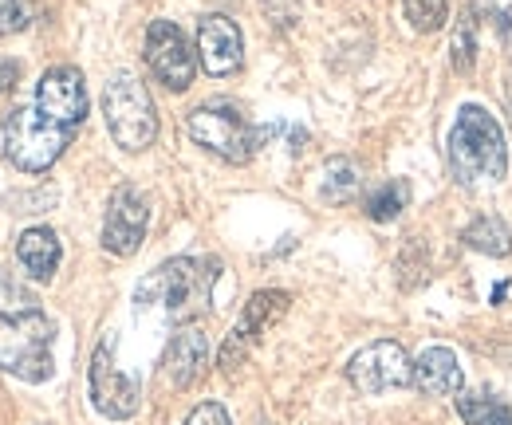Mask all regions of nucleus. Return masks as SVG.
Wrapping results in <instances>:
<instances>
[{
    "instance_id": "b1692460",
    "label": "nucleus",
    "mask_w": 512,
    "mask_h": 425,
    "mask_svg": "<svg viewBox=\"0 0 512 425\" xmlns=\"http://www.w3.org/2000/svg\"><path fill=\"white\" fill-rule=\"evenodd\" d=\"M186 425H233V422H229V410L221 402H201V406L190 410Z\"/></svg>"
},
{
    "instance_id": "1a4fd4ad",
    "label": "nucleus",
    "mask_w": 512,
    "mask_h": 425,
    "mask_svg": "<svg viewBox=\"0 0 512 425\" xmlns=\"http://www.w3.org/2000/svg\"><path fill=\"white\" fill-rule=\"evenodd\" d=\"M347 378H351V386H355L359 394L379 398L386 390L414 386V363H410V355H406L402 343H394V339H375V343H367L363 351L351 355Z\"/></svg>"
},
{
    "instance_id": "aec40b11",
    "label": "nucleus",
    "mask_w": 512,
    "mask_h": 425,
    "mask_svg": "<svg viewBox=\"0 0 512 425\" xmlns=\"http://www.w3.org/2000/svg\"><path fill=\"white\" fill-rule=\"evenodd\" d=\"M363 189V174L351 158H335L327 162V174H323V201H335V205H351Z\"/></svg>"
},
{
    "instance_id": "dca6fc26",
    "label": "nucleus",
    "mask_w": 512,
    "mask_h": 425,
    "mask_svg": "<svg viewBox=\"0 0 512 425\" xmlns=\"http://www.w3.org/2000/svg\"><path fill=\"white\" fill-rule=\"evenodd\" d=\"M16 260L24 264V272L32 276V280H52L56 276V268H60V260H64V244L60 237L48 229V225H32V229H24L20 233V241H16Z\"/></svg>"
},
{
    "instance_id": "6ab92c4d",
    "label": "nucleus",
    "mask_w": 512,
    "mask_h": 425,
    "mask_svg": "<svg viewBox=\"0 0 512 425\" xmlns=\"http://www.w3.org/2000/svg\"><path fill=\"white\" fill-rule=\"evenodd\" d=\"M449 63H453L457 75H473V67H477V12L473 8H461L457 24H453Z\"/></svg>"
},
{
    "instance_id": "20e7f679",
    "label": "nucleus",
    "mask_w": 512,
    "mask_h": 425,
    "mask_svg": "<svg viewBox=\"0 0 512 425\" xmlns=\"http://www.w3.org/2000/svg\"><path fill=\"white\" fill-rule=\"evenodd\" d=\"M71 138H75V130L40 115L36 107H12L4 115V158L24 174L52 170L64 158Z\"/></svg>"
},
{
    "instance_id": "4468645a",
    "label": "nucleus",
    "mask_w": 512,
    "mask_h": 425,
    "mask_svg": "<svg viewBox=\"0 0 512 425\" xmlns=\"http://www.w3.org/2000/svg\"><path fill=\"white\" fill-rule=\"evenodd\" d=\"M205 366H209V339H205L201 319L197 323H178V331L170 335L166 355H162V370H166L170 386L190 390L193 382L205 374Z\"/></svg>"
},
{
    "instance_id": "9d476101",
    "label": "nucleus",
    "mask_w": 512,
    "mask_h": 425,
    "mask_svg": "<svg viewBox=\"0 0 512 425\" xmlns=\"http://www.w3.org/2000/svg\"><path fill=\"white\" fill-rule=\"evenodd\" d=\"M91 406L111 422H127L142 406V386H138V378H130L127 370H119L111 335L91 355Z\"/></svg>"
},
{
    "instance_id": "f8f14e48",
    "label": "nucleus",
    "mask_w": 512,
    "mask_h": 425,
    "mask_svg": "<svg viewBox=\"0 0 512 425\" xmlns=\"http://www.w3.org/2000/svg\"><path fill=\"white\" fill-rule=\"evenodd\" d=\"M36 111L60 122L67 130H75L87 119V83L75 67H52L40 75L36 83Z\"/></svg>"
},
{
    "instance_id": "7ed1b4c3",
    "label": "nucleus",
    "mask_w": 512,
    "mask_h": 425,
    "mask_svg": "<svg viewBox=\"0 0 512 425\" xmlns=\"http://www.w3.org/2000/svg\"><path fill=\"white\" fill-rule=\"evenodd\" d=\"M449 174L453 182L465 189L477 185H497L509 174V146H505V130L485 107L465 103L457 111V122L449 130Z\"/></svg>"
},
{
    "instance_id": "f03ea898",
    "label": "nucleus",
    "mask_w": 512,
    "mask_h": 425,
    "mask_svg": "<svg viewBox=\"0 0 512 425\" xmlns=\"http://www.w3.org/2000/svg\"><path fill=\"white\" fill-rule=\"evenodd\" d=\"M221 276L217 256H174L158 264L134 292L138 311L162 307L174 323H197L213 304V284Z\"/></svg>"
},
{
    "instance_id": "9b49d317",
    "label": "nucleus",
    "mask_w": 512,
    "mask_h": 425,
    "mask_svg": "<svg viewBox=\"0 0 512 425\" xmlns=\"http://www.w3.org/2000/svg\"><path fill=\"white\" fill-rule=\"evenodd\" d=\"M146 225H150V201L138 185H119L107 201V217H103V248L111 256H134L146 241Z\"/></svg>"
},
{
    "instance_id": "5701e85b",
    "label": "nucleus",
    "mask_w": 512,
    "mask_h": 425,
    "mask_svg": "<svg viewBox=\"0 0 512 425\" xmlns=\"http://www.w3.org/2000/svg\"><path fill=\"white\" fill-rule=\"evenodd\" d=\"M481 4V12H485V20L497 28V36H501V44L512 52V0H477Z\"/></svg>"
},
{
    "instance_id": "bb28decb",
    "label": "nucleus",
    "mask_w": 512,
    "mask_h": 425,
    "mask_svg": "<svg viewBox=\"0 0 512 425\" xmlns=\"http://www.w3.org/2000/svg\"><path fill=\"white\" fill-rule=\"evenodd\" d=\"M509 107H512V83H509Z\"/></svg>"
},
{
    "instance_id": "a878e982",
    "label": "nucleus",
    "mask_w": 512,
    "mask_h": 425,
    "mask_svg": "<svg viewBox=\"0 0 512 425\" xmlns=\"http://www.w3.org/2000/svg\"><path fill=\"white\" fill-rule=\"evenodd\" d=\"M16 79H20V63L4 60L0 63V91H8V87H16Z\"/></svg>"
},
{
    "instance_id": "f3484780",
    "label": "nucleus",
    "mask_w": 512,
    "mask_h": 425,
    "mask_svg": "<svg viewBox=\"0 0 512 425\" xmlns=\"http://www.w3.org/2000/svg\"><path fill=\"white\" fill-rule=\"evenodd\" d=\"M461 241L469 244L473 252H481V256H509L512 252V229L501 221V217H493V213H485V217H477V221H469L465 229H461Z\"/></svg>"
},
{
    "instance_id": "4be33fe9",
    "label": "nucleus",
    "mask_w": 512,
    "mask_h": 425,
    "mask_svg": "<svg viewBox=\"0 0 512 425\" xmlns=\"http://www.w3.org/2000/svg\"><path fill=\"white\" fill-rule=\"evenodd\" d=\"M402 8H406L410 28L422 32V36L446 28V20H449V0H402Z\"/></svg>"
},
{
    "instance_id": "0eeeda50",
    "label": "nucleus",
    "mask_w": 512,
    "mask_h": 425,
    "mask_svg": "<svg viewBox=\"0 0 512 425\" xmlns=\"http://www.w3.org/2000/svg\"><path fill=\"white\" fill-rule=\"evenodd\" d=\"M288 307H292V296H288V292H280V288L253 292V296H249V304H245V311H241V319L233 323L229 339L221 343L217 366H221L225 374H237V366H245V359L253 355V347L260 343V335H264L272 323H280V319L288 315Z\"/></svg>"
},
{
    "instance_id": "6e6552de",
    "label": "nucleus",
    "mask_w": 512,
    "mask_h": 425,
    "mask_svg": "<svg viewBox=\"0 0 512 425\" xmlns=\"http://www.w3.org/2000/svg\"><path fill=\"white\" fill-rule=\"evenodd\" d=\"M142 56H146L150 75H154L166 91H178V95L190 91L193 75H197V52L190 48L186 32H182L174 20H150Z\"/></svg>"
},
{
    "instance_id": "a211bd4d",
    "label": "nucleus",
    "mask_w": 512,
    "mask_h": 425,
    "mask_svg": "<svg viewBox=\"0 0 512 425\" xmlns=\"http://www.w3.org/2000/svg\"><path fill=\"white\" fill-rule=\"evenodd\" d=\"M457 414L469 425H512L509 402L489 394V390H461L457 394Z\"/></svg>"
},
{
    "instance_id": "2eb2a0df",
    "label": "nucleus",
    "mask_w": 512,
    "mask_h": 425,
    "mask_svg": "<svg viewBox=\"0 0 512 425\" xmlns=\"http://www.w3.org/2000/svg\"><path fill=\"white\" fill-rule=\"evenodd\" d=\"M461 386H465V374L449 347H426L414 359V390L422 398H449V394H461Z\"/></svg>"
},
{
    "instance_id": "39448f33",
    "label": "nucleus",
    "mask_w": 512,
    "mask_h": 425,
    "mask_svg": "<svg viewBox=\"0 0 512 425\" xmlns=\"http://www.w3.org/2000/svg\"><path fill=\"white\" fill-rule=\"evenodd\" d=\"M103 115H107V130L111 138L127 150V154H142L154 146L158 138V111L154 99L146 91V83L130 71H119L107 79L103 87Z\"/></svg>"
},
{
    "instance_id": "f257e3e1",
    "label": "nucleus",
    "mask_w": 512,
    "mask_h": 425,
    "mask_svg": "<svg viewBox=\"0 0 512 425\" xmlns=\"http://www.w3.org/2000/svg\"><path fill=\"white\" fill-rule=\"evenodd\" d=\"M52 343H56L52 315L28 288H20L0 272V370L32 386L48 382L56 374Z\"/></svg>"
},
{
    "instance_id": "412c9836",
    "label": "nucleus",
    "mask_w": 512,
    "mask_h": 425,
    "mask_svg": "<svg viewBox=\"0 0 512 425\" xmlns=\"http://www.w3.org/2000/svg\"><path fill=\"white\" fill-rule=\"evenodd\" d=\"M410 205V182H386V185H379L367 201H363V209H367V217L371 221H394L402 209Z\"/></svg>"
},
{
    "instance_id": "393cba45",
    "label": "nucleus",
    "mask_w": 512,
    "mask_h": 425,
    "mask_svg": "<svg viewBox=\"0 0 512 425\" xmlns=\"http://www.w3.org/2000/svg\"><path fill=\"white\" fill-rule=\"evenodd\" d=\"M28 24V12L20 0H0V36H12Z\"/></svg>"
},
{
    "instance_id": "ddd939ff",
    "label": "nucleus",
    "mask_w": 512,
    "mask_h": 425,
    "mask_svg": "<svg viewBox=\"0 0 512 425\" xmlns=\"http://www.w3.org/2000/svg\"><path fill=\"white\" fill-rule=\"evenodd\" d=\"M241 60H245V40H241L237 20H229L221 12L201 16L197 20V63L209 75H233Z\"/></svg>"
},
{
    "instance_id": "423d86ee",
    "label": "nucleus",
    "mask_w": 512,
    "mask_h": 425,
    "mask_svg": "<svg viewBox=\"0 0 512 425\" xmlns=\"http://www.w3.org/2000/svg\"><path fill=\"white\" fill-rule=\"evenodd\" d=\"M186 130H190V138L201 150L217 154L229 166H245L256 154V146L264 142V134H268V130H256L237 107H225V103H209V107L190 111Z\"/></svg>"
}]
</instances>
